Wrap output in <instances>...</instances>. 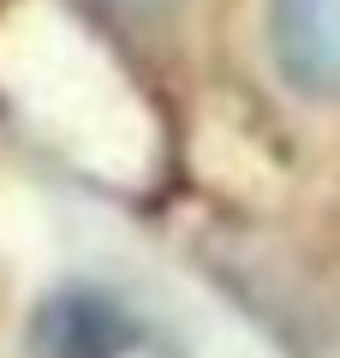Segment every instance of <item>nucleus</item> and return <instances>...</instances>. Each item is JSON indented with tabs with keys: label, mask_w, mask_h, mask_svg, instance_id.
Wrapping results in <instances>:
<instances>
[{
	"label": "nucleus",
	"mask_w": 340,
	"mask_h": 358,
	"mask_svg": "<svg viewBox=\"0 0 340 358\" xmlns=\"http://www.w3.org/2000/svg\"><path fill=\"white\" fill-rule=\"evenodd\" d=\"M263 48L304 102H340V0H263Z\"/></svg>",
	"instance_id": "1"
},
{
	"label": "nucleus",
	"mask_w": 340,
	"mask_h": 358,
	"mask_svg": "<svg viewBox=\"0 0 340 358\" xmlns=\"http://www.w3.org/2000/svg\"><path fill=\"white\" fill-rule=\"evenodd\" d=\"M101 358H173V352H167L162 341H150V334L126 329V334H120V341H113V346H108V352H101Z\"/></svg>",
	"instance_id": "2"
},
{
	"label": "nucleus",
	"mask_w": 340,
	"mask_h": 358,
	"mask_svg": "<svg viewBox=\"0 0 340 358\" xmlns=\"http://www.w3.org/2000/svg\"><path fill=\"white\" fill-rule=\"evenodd\" d=\"M113 13H126V18H162L173 0H108Z\"/></svg>",
	"instance_id": "3"
}]
</instances>
